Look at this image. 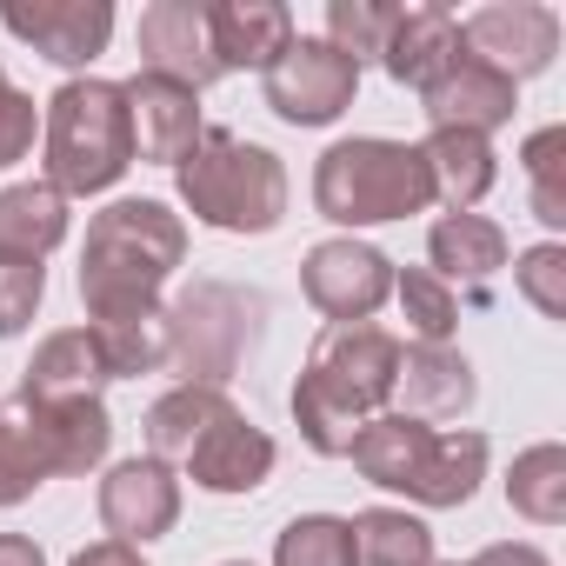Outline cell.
<instances>
[{"mask_svg":"<svg viewBox=\"0 0 566 566\" xmlns=\"http://www.w3.org/2000/svg\"><path fill=\"white\" fill-rule=\"evenodd\" d=\"M187 260V220L167 200H114L87 220L81 247V301L87 327L160 314V287Z\"/></svg>","mask_w":566,"mask_h":566,"instance_id":"obj_1","label":"cell"},{"mask_svg":"<svg viewBox=\"0 0 566 566\" xmlns=\"http://www.w3.org/2000/svg\"><path fill=\"white\" fill-rule=\"evenodd\" d=\"M394 380H400V334L374 327V321H347V327H327L307 354V374L294 387V427L314 453L327 460H347L360 427L374 413H387L394 400Z\"/></svg>","mask_w":566,"mask_h":566,"instance_id":"obj_2","label":"cell"},{"mask_svg":"<svg viewBox=\"0 0 566 566\" xmlns=\"http://www.w3.org/2000/svg\"><path fill=\"white\" fill-rule=\"evenodd\" d=\"M347 460L374 486L407 493L413 506H467L486 480V433L427 427V420H407V413H374Z\"/></svg>","mask_w":566,"mask_h":566,"instance_id":"obj_3","label":"cell"},{"mask_svg":"<svg viewBox=\"0 0 566 566\" xmlns=\"http://www.w3.org/2000/svg\"><path fill=\"white\" fill-rule=\"evenodd\" d=\"M180 174V200L200 227L220 233H273L287 220V167L273 147L240 140L227 127H207L200 147L174 167Z\"/></svg>","mask_w":566,"mask_h":566,"instance_id":"obj_4","label":"cell"},{"mask_svg":"<svg viewBox=\"0 0 566 566\" xmlns=\"http://www.w3.org/2000/svg\"><path fill=\"white\" fill-rule=\"evenodd\" d=\"M314 207L334 227H387V220H407V213L433 207V174H427L413 140L354 134V140H334L321 154Z\"/></svg>","mask_w":566,"mask_h":566,"instance_id":"obj_5","label":"cell"},{"mask_svg":"<svg viewBox=\"0 0 566 566\" xmlns=\"http://www.w3.org/2000/svg\"><path fill=\"white\" fill-rule=\"evenodd\" d=\"M134 167V127H127V94L114 81H67L48 101V187L61 200L107 193Z\"/></svg>","mask_w":566,"mask_h":566,"instance_id":"obj_6","label":"cell"},{"mask_svg":"<svg viewBox=\"0 0 566 566\" xmlns=\"http://www.w3.org/2000/svg\"><path fill=\"white\" fill-rule=\"evenodd\" d=\"M354 94H360V67L321 34H294L287 54L266 67V107L287 127H327L354 107Z\"/></svg>","mask_w":566,"mask_h":566,"instance_id":"obj_7","label":"cell"},{"mask_svg":"<svg viewBox=\"0 0 566 566\" xmlns=\"http://www.w3.org/2000/svg\"><path fill=\"white\" fill-rule=\"evenodd\" d=\"M301 287L307 301L327 314V327H347V321H374L394 294V260L354 233L340 240H321L307 260H301Z\"/></svg>","mask_w":566,"mask_h":566,"instance_id":"obj_8","label":"cell"},{"mask_svg":"<svg viewBox=\"0 0 566 566\" xmlns=\"http://www.w3.org/2000/svg\"><path fill=\"white\" fill-rule=\"evenodd\" d=\"M460 48L486 67H500L513 87L526 74H546L559 54V14L539 8V0H493V8L460 21Z\"/></svg>","mask_w":566,"mask_h":566,"instance_id":"obj_9","label":"cell"},{"mask_svg":"<svg viewBox=\"0 0 566 566\" xmlns=\"http://www.w3.org/2000/svg\"><path fill=\"white\" fill-rule=\"evenodd\" d=\"M0 28L54 67H87L114 41V8L107 0H0Z\"/></svg>","mask_w":566,"mask_h":566,"instance_id":"obj_10","label":"cell"},{"mask_svg":"<svg viewBox=\"0 0 566 566\" xmlns=\"http://www.w3.org/2000/svg\"><path fill=\"white\" fill-rule=\"evenodd\" d=\"M513 107H520V87L500 67L473 61L467 48L420 87V114L433 120V134H480L486 140L493 127L513 120Z\"/></svg>","mask_w":566,"mask_h":566,"instance_id":"obj_11","label":"cell"},{"mask_svg":"<svg viewBox=\"0 0 566 566\" xmlns=\"http://www.w3.org/2000/svg\"><path fill=\"white\" fill-rule=\"evenodd\" d=\"M127 127H134V160H154V167H180L193 147H200V94L167 81V74H134L127 87Z\"/></svg>","mask_w":566,"mask_h":566,"instance_id":"obj_12","label":"cell"},{"mask_svg":"<svg viewBox=\"0 0 566 566\" xmlns=\"http://www.w3.org/2000/svg\"><path fill=\"white\" fill-rule=\"evenodd\" d=\"M180 520V480L167 460H120L107 480H101V526L107 539H127V546H147L160 533H174Z\"/></svg>","mask_w":566,"mask_h":566,"instance_id":"obj_13","label":"cell"},{"mask_svg":"<svg viewBox=\"0 0 566 566\" xmlns=\"http://www.w3.org/2000/svg\"><path fill=\"white\" fill-rule=\"evenodd\" d=\"M140 74H167L180 87H213V48H207V0H154L140 14Z\"/></svg>","mask_w":566,"mask_h":566,"instance_id":"obj_14","label":"cell"},{"mask_svg":"<svg viewBox=\"0 0 566 566\" xmlns=\"http://www.w3.org/2000/svg\"><path fill=\"white\" fill-rule=\"evenodd\" d=\"M294 41V14L280 0H207V48L220 74H266Z\"/></svg>","mask_w":566,"mask_h":566,"instance_id":"obj_15","label":"cell"},{"mask_svg":"<svg viewBox=\"0 0 566 566\" xmlns=\"http://www.w3.org/2000/svg\"><path fill=\"white\" fill-rule=\"evenodd\" d=\"M107 360H101V340L94 327H61L34 347L28 374H21V400H41V407H61V400H101L107 387Z\"/></svg>","mask_w":566,"mask_h":566,"instance_id":"obj_16","label":"cell"},{"mask_svg":"<svg viewBox=\"0 0 566 566\" xmlns=\"http://www.w3.org/2000/svg\"><path fill=\"white\" fill-rule=\"evenodd\" d=\"M180 467H187L193 486H207V493H253V486H266V473H273V440L233 407L220 427L200 433V447H193Z\"/></svg>","mask_w":566,"mask_h":566,"instance_id":"obj_17","label":"cell"},{"mask_svg":"<svg viewBox=\"0 0 566 566\" xmlns=\"http://www.w3.org/2000/svg\"><path fill=\"white\" fill-rule=\"evenodd\" d=\"M394 400L407 420H460L473 407V367L460 347H400V380H394Z\"/></svg>","mask_w":566,"mask_h":566,"instance_id":"obj_18","label":"cell"},{"mask_svg":"<svg viewBox=\"0 0 566 566\" xmlns=\"http://www.w3.org/2000/svg\"><path fill=\"white\" fill-rule=\"evenodd\" d=\"M453 54H460V21H453L447 8H400L394 34H387V48H380V67H387L400 87L420 94Z\"/></svg>","mask_w":566,"mask_h":566,"instance_id":"obj_19","label":"cell"},{"mask_svg":"<svg viewBox=\"0 0 566 566\" xmlns=\"http://www.w3.org/2000/svg\"><path fill=\"white\" fill-rule=\"evenodd\" d=\"M67 240V200L48 180L0 187V253L8 260H48Z\"/></svg>","mask_w":566,"mask_h":566,"instance_id":"obj_20","label":"cell"},{"mask_svg":"<svg viewBox=\"0 0 566 566\" xmlns=\"http://www.w3.org/2000/svg\"><path fill=\"white\" fill-rule=\"evenodd\" d=\"M427 253H433L440 280H467V287H480V280H493L506 266V227L486 220V213H447V220H433Z\"/></svg>","mask_w":566,"mask_h":566,"instance_id":"obj_21","label":"cell"},{"mask_svg":"<svg viewBox=\"0 0 566 566\" xmlns=\"http://www.w3.org/2000/svg\"><path fill=\"white\" fill-rule=\"evenodd\" d=\"M420 160L433 174V200H447L453 213H473L500 180V160H493V147L480 134H433L420 147Z\"/></svg>","mask_w":566,"mask_h":566,"instance_id":"obj_22","label":"cell"},{"mask_svg":"<svg viewBox=\"0 0 566 566\" xmlns=\"http://www.w3.org/2000/svg\"><path fill=\"white\" fill-rule=\"evenodd\" d=\"M233 413V400H227V387H193V380H180L174 394H160L154 400V413H147V447H154V460H187L193 447H200V433L207 427H220Z\"/></svg>","mask_w":566,"mask_h":566,"instance_id":"obj_23","label":"cell"},{"mask_svg":"<svg viewBox=\"0 0 566 566\" xmlns=\"http://www.w3.org/2000/svg\"><path fill=\"white\" fill-rule=\"evenodd\" d=\"M41 480H54L48 427L28 400H8L0 407V506H21Z\"/></svg>","mask_w":566,"mask_h":566,"instance_id":"obj_24","label":"cell"},{"mask_svg":"<svg viewBox=\"0 0 566 566\" xmlns=\"http://www.w3.org/2000/svg\"><path fill=\"white\" fill-rule=\"evenodd\" d=\"M360 566H433V526L407 506H367L347 520Z\"/></svg>","mask_w":566,"mask_h":566,"instance_id":"obj_25","label":"cell"},{"mask_svg":"<svg viewBox=\"0 0 566 566\" xmlns=\"http://www.w3.org/2000/svg\"><path fill=\"white\" fill-rule=\"evenodd\" d=\"M506 506L533 526H559L566 520V447L559 440H539L513 460L506 473Z\"/></svg>","mask_w":566,"mask_h":566,"instance_id":"obj_26","label":"cell"},{"mask_svg":"<svg viewBox=\"0 0 566 566\" xmlns=\"http://www.w3.org/2000/svg\"><path fill=\"white\" fill-rule=\"evenodd\" d=\"M94 340H101V360H107L114 380L160 374L174 360V321H167V307L140 314V321H107V327H94Z\"/></svg>","mask_w":566,"mask_h":566,"instance_id":"obj_27","label":"cell"},{"mask_svg":"<svg viewBox=\"0 0 566 566\" xmlns=\"http://www.w3.org/2000/svg\"><path fill=\"white\" fill-rule=\"evenodd\" d=\"M394 301H400L407 327L420 334V347H453L460 301H453V287H447L433 266H407V273H394Z\"/></svg>","mask_w":566,"mask_h":566,"instance_id":"obj_28","label":"cell"},{"mask_svg":"<svg viewBox=\"0 0 566 566\" xmlns=\"http://www.w3.org/2000/svg\"><path fill=\"white\" fill-rule=\"evenodd\" d=\"M273 566H360L354 526L340 513H301V520H287V533H280Z\"/></svg>","mask_w":566,"mask_h":566,"instance_id":"obj_29","label":"cell"},{"mask_svg":"<svg viewBox=\"0 0 566 566\" xmlns=\"http://www.w3.org/2000/svg\"><path fill=\"white\" fill-rule=\"evenodd\" d=\"M394 21H400V8H387V0H327V34H321V41L340 48V54L360 67L367 54L387 48Z\"/></svg>","mask_w":566,"mask_h":566,"instance_id":"obj_30","label":"cell"},{"mask_svg":"<svg viewBox=\"0 0 566 566\" xmlns=\"http://www.w3.org/2000/svg\"><path fill=\"white\" fill-rule=\"evenodd\" d=\"M526 180H533V213L546 227H566V127H539L520 154Z\"/></svg>","mask_w":566,"mask_h":566,"instance_id":"obj_31","label":"cell"},{"mask_svg":"<svg viewBox=\"0 0 566 566\" xmlns=\"http://www.w3.org/2000/svg\"><path fill=\"white\" fill-rule=\"evenodd\" d=\"M41 294H48V266H41V260H8V253H0V340H14V334L41 314Z\"/></svg>","mask_w":566,"mask_h":566,"instance_id":"obj_32","label":"cell"},{"mask_svg":"<svg viewBox=\"0 0 566 566\" xmlns=\"http://www.w3.org/2000/svg\"><path fill=\"white\" fill-rule=\"evenodd\" d=\"M513 280H520V294L546 314V321H566V247H526L520 253V266H513Z\"/></svg>","mask_w":566,"mask_h":566,"instance_id":"obj_33","label":"cell"},{"mask_svg":"<svg viewBox=\"0 0 566 566\" xmlns=\"http://www.w3.org/2000/svg\"><path fill=\"white\" fill-rule=\"evenodd\" d=\"M34 127H41V107H34V94H21V87H0V167L28 160V147H34Z\"/></svg>","mask_w":566,"mask_h":566,"instance_id":"obj_34","label":"cell"},{"mask_svg":"<svg viewBox=\"0 0 566 566\" xmlns=\"http://www.w3.org/2000/svg\"><path fill=\"white\" fill-rule=\"evenodd\" d=\"M467 566H553L539 546H526V539H500V546H486V553H473Z\"/></svg>","mask_w":566,"mask_h":566,"instance_id":"obj_35","label":"cell"},{"mask_svg":"<svg viewBox=\"0 0 566 566\" xmlns=\"http://www.w3.org/2000/svg\"><path fill=\"white\" fill-rule=\"evenodd\" d=\"M67 566H147V559H140V546H127V539H94V546H81Z\"/></svg>","mask_w":566,"mask_h":566,"instance_id":"obj_36","label":"cell"},{"mask_svg":"<svg viewBox=\"0 0 566 566\" xmlns=\"http://www.w3.org/2000/svg\"><path fill=\"white\" fill-rule=\"evenodd\" d=\"M0 566H48V553L28 533H0Z\"/></svg>","mask_w":566,"mask_h":566,"instance_id":"obj_37","label":"cell"},{"mask_svg":"<svg viewBox=\"0 0 566 566\" xmlns=\"http://www.w3.org/2000/svg\"><path fill=\"white\" fill-rule=\"evenodd\" d=\"M220 566H253V559H220Z\"/></svg>","mask_w":566,"mask_h":566,"instance_id":"obj_38","label":"cell"},{"mask_svg":"<svg viewBox=\"0 0 566 566\" xmlns=\"http://www.w3.org/2000/svg\"><path fill=\"white\" fill-rule=\"evenodd\" d=\"M0 87H8V74H0Z\"/></svg>","mask_w":566,"mask_h":566,"instance_id":"obj_39","label":"cell"}]
</instances>
